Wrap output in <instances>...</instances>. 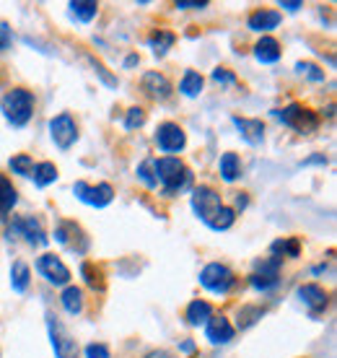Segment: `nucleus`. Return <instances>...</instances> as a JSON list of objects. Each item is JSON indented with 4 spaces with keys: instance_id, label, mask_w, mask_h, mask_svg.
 <instances>
[{
    "instance_id": "obj_6",
    "label": "nucleus",
    "mask_w": 337,
    "mask_h": 358,
    "mask_svg": "<svg viewBox=\"0 0 337 358\" xmlns=\"http://www.w3.org/2000/svg\"><path fill=\"white\" fill-rule=\"evenodd\" d=\"M200 283L203 288H208L210 294H229L234 283H236V275H234V270L229 265H223V262H210V265H205L200 270Z\"/></svg>"
},
{
    "instance_id": "obj_28",
    "label": "nucleus",
    "mask_w": 337,
    "mask_h": 358,
    "mask_svg": "<svg viewBox=\"0 0 337 358\" xmlns=\"http://www.w3.org/2000/svg\"><path fill=\"white\" fill-rule=\"evenodd\" d=\"M31 177H34L36 187H50L52 182H57V166H55L52 162L34 164V171H31Z\"/></svg>"
},
{
    "instance_id": "obj_3",
    "label": "nucleus",
    "mask_w": 337,
    "mask_h": 358,
    "mask_svg": "<svg viewBox=\"0 0 337 358\" xmlns=\"http://www.w3.org/2000/svg\"><path fill=\"white\" fill-rule=\"evenodd\" d=\"M275 117L285 127H291V130H296V133H301V135H311L317 127H320V117H317V112H311L309 107H303V104H299V101L288 104L285 109H278Z\"/></svg>"
},
{
    "instance_id": "obj_30",
    "label": "nucleus",
    "mask_w": 337,
    "mask_h": 358,
    "mask_svg": "<svg viewBox=\"0 0 337 358\" xmlns=\"http://www.w3.org/2000/svg\"><path fill=\"white\" fill-rule=\"evenodd\" d=\"M249 283L257 288V291H273L280 283V273H257V270H252Z\"/></svg>"
},
{
    "instance_id": "obj_9",
    "label": "nucleus",
    "mask_w": 337,
    "mask_h": 358,
    "mask_svg": "<svg viewBox=\"0 0 337 358\" xmlns=\"http://www.w3.org/2000/svg\"><path fill=\"white\" fill-rule=\"evenodd\" d=\"M55 239H57L62 247H68L71 252H76V255H86L91 244L86 231H83L76 221H60L57 229H55Z\"/></svg>"
},
{
    "instance_id": "obj_17",
    "label": "nucleus",
    "mask_w": 337,
    "mask_h": 358,
    "mask_svg": "<svg viewBox=\"0 0 337 358\" xmlns=\"http://www.w3.org/2000/svg\"><path fill=\"white\" fill-rule=\"evenodd\" d=\"M234 125L239 127L241 138L247 141L249 145H259L265 141V125L262 120H249V117H234Z\"/></svg>"
},
{
    "instance_id": "obj_25",
    "label": "nucleus",
    "mask_w": 337,
    "mask_h": 358,
    "mask_svg": "<svg viewBox=\"0 0 337 358\" xmlns=\"http://www.w3.org/2000/svg\"><path fill=\"white\" fill-rule=\"evenodd\" d=\"M203 86H205V78L197 71H187L185 76H182V81H179V91L189 99L200 96V94H203Z\"/></svg>"
},
{
    "instance_id": "obj_2",
    "label": "nucleus",
    "mask_w": 337,
    "mask_h": 358,
    "mask_svg": "<svg viewBox=\"0 0 337 358\" xmlns=\"http://www.w3.org/2000/svg\"><path fill=\"white\" fill-rule=\"evenodd\" d=\"M0 112L13 127H27L34 115V91L16 86L0 99Z\"/></svg>"
},
{
    "instance_id": "obj_40",
    "label": "nucleus",
    "mask_w": 337,
    "mask_h": 358,
    "mask_svg": "<svg viewBox=\"0 0 337 358\" xmlns=\"http://www.w3.org/2000/svg\"><path fill=\"white\" fill-rule=\"evenodd\" d=\"M208 6H210L208 0H177L179 10H203V8H208Z\"/></svg>"
},
{
    "instance_id": "obj_7",
    "label": "nucleus",
    "mask_w": 337,
    "mask_h": 358,
    "mask_svg": "<svg viewBox=\"0 0 337 358\" xmlns=\"http://www.w3.org/2000/svg\"><path fill=\"white\" fill-rule=\"evenodd\" d=\"M50 138H52V143L60 151H71L76 141H78V125H76L73 115L60 112L57 117H52L50 120Z\"/></svg>"
},
{
    "instance_id": "obj_1",
    "label": "nucleus",
    "mask_w": 337,
    "mask_h": 358,
    "mask_svg": "<svg viewBox=\"0 0 337 358\" xmlns=\"http://www.w3.org/2000/svg\"><path fill=\"white\" fill-rule=\"evenodd\" d=\"M153 171H156V182H161L164 195L168 197L192 187V171L187 169L179 156H161V159H156Z\"/></svg>"
},
{
    "instance_id": "obj_23",
    "label": "nucleus",
    "mask_w": 337,
    "mask_h": 358,
    "mask_svg": "<svg viewBox=\"0 0 337 358\" xmlns=\"http://www.w3.org/2000/svg\"><path fill=\"white\" fill-rule=\"evenodd\" d=\"M270 252L275 255V257H299L301 255V242H299V236H285V239H275V242L270 244Z\"/></svg>"
},
{
    "instance_id": "obj_19",
    "label": "nucleus",
    "mask_w": 337,
    "mask_h": 358,
    "mask_svg": "<svg viewBox=\"0 0 337 358\" xmlns=\"http://www.w3.org/2000/svg\"><path fill=\"white\" fill-rule=\"evenodd\" d=\"M16 203H18V192L13 187V182L0 171V221L8 218V213L16 208Z\"/></svg>"
},
{
    "instance_id": "obj_12",
    "label": "nucleus",
    "mask_w": 337,
    "mask_h": 358,
    "mask_svg": "<svg viewBox=\"0 0 337 358\" xmlns=\"http://www.w3.org/2000/svg\"><path fill=\"white\" fill-rule=\"evenodd\" d=\"M36 270H39L52 286H71V268H68L57 255H52V252H45V255L36 260Z\"/></svg>"
},
{
    "instance_id": "obj_5",
    "label": "nucleus",
    "mask_w": 337,
    "mask_h": 358,
    "mask_svg": "<svg viewBox=\"0 0 337 358\" xmlns=\"http://www.w3.org/2000/svg\"><path fill=\"white\" fill-rule=\"evenodd\" d=\"M47 332H50V343H52L55 356L78 358V341L65 330V324H62L55 314H47Z\"/></svg>"
},
{
    "instance_id": "obj_42",
    "label": "nucleus",
    "mask_w": 337,
    "mask_h": 358,
    "mask_svg": "<svg viewBox=\"0 0 337 358\" xmlns=\"http://www.w3.org/2000/svg\"><path fill=\"white\" fill-rule=\"evenodd\" d=\"M280 8H285L288 13H296L299 8H303V3L301 0H283V3H280Z\"/></svg>"
},
{
    "instance_id": "obj_27",
    "label": "nucleus",
    "mask_w": 337,
    "mask_h": 358,
    "mask_svg": "<svg viewBox=\"0 0 337 358\" xmlns=\"http://www.w3.org/2000/svg\"><path fill=\"white\" fill-rule=\"evenodd\" d=\"M221 177L226 179V182H236V179L241 177V162H239V156L234 151H226L221 156Z\"/></svg>"
},
{
    "instance_id": "obj_35",
    "label": "nucleus",
    "mask_w": 337,
    "mask_h": 358,
    "mask_svg": "<svg viewBox=\"0 0 337 358\" xmlns=\"http://www.w3.org/2000/svg\"><path fill=\"white\" fill-rule=\"evenodd\" d=\"M280 268H283V260L275 257V255H270L265 260L254 262V270H257V273H280Z\"/></svg>"
},
{
    "instance_id": "obj_33",
    "label": "nucleus",
    "mask_w": 337,
    "mask_h": 358,
    "mask_svg": "<svg viewBox=\"0 0 337 358\" xmlns=\"http://www.w3.org/2000/svg\"><path fill=\"white\" fill-rule=\"evenodd\" d=\"M138 179H141L145 187H159V182H156V171H153V159H145V162L138 166Z\"/></svg>"
},
{
    "instance_id": "obj_47",
    "label": "nucleus",
    "mask_w": 337,
    "mask_h": 358,
    "mask_svg": "<svg viewBox=\"0 0 337 358\" xmlns=\"http://www.w3.org/2000/svg\"><path fill=\"white\" fill-rule=\"evenodd\" d=\"M182 350H187V353H192V350H195V345H192V343H182Z\"/></svg>"
},
{
    "instance_id": "obj_32",
    "label": "nucleus",
    "mask_w": 337,
    "mask_h": 358,
    "mask_svg": "<svg viewBox=\"0 0 337 358\" xmlns=\"http://www.w3.org/2000/svg\"><path fill=\"white\" fill-rule=\"evenodd\" d=\"M262 314H265V309H262V306H241V309H239V327H241V330L252 327L257 320H262Z\"/></svg>"
},
{
    "instance_id": "obj_26",
    "label": "nucleus",
    "mask_w": 337,
    "mask_h": 358,
    "mask_svg": "<svg viewBox=\"0 0 337 358\" xmlns=\"http://www.w3.org/2000/svg\"><path fill=\"white\" fill-rule=\"evenodd\" d=\"M80 275H83V280H86V286H89L91 291H99V294H101V291L107 288V283H104V273H101L94 262H89V260L83 262V265H80Z\"/></svg>"
},
{
    "instance_id": "obj_46",
    "label": "nucleus",
    "mask_w": 337,
    "mask_h": 358,
    "mask_svg": "<svg viewBox=\"0 0 337 358\" xmlns=\"http://www.w3.org/2000/svg\"><path fill=\"white\" fill-rule=\"evenodd\" d=\"M236 206H239V208L247 206V195H244V192H239V197H236Z\"/></svg>"
},
{
    "instance_id": "obj_38",
    "label": "nucleus",
    "mask_w": 337,
    "mask_h": 358,
    "mask_svg": "<svg viewBox=\"0 0 337 358\" xmlns=\"http://www.w3.org/2000/svg\"><path fill=\"white\" fill-rule=\"evenodd\" d=\"M10 45H13V29L6 21H0V52L10 50Z\"/></svg>"
},
{
    "instance_id": "obj_22",
    "label": "nucleus",
    "mask_w": 337,
    "mask_h": 358,
    "mask_svg": "<svg viewBox=\"0 0 337 358\" xmlns=\"http://www.w3.org/2000/svg\"><path fill=\"white\" fill-rule=\"evenodd\" d=\"M29 283H31V270H29V265L24 260H16L13 268H10V288L16 294H27Z\"/></svg>"
},
{
    "instance_id": "obj_4",
    "label": "nucleus",
    "mask_w": 337,
    "mask_h": 358,
    "mask_svg": "<svg viewBox=\"0 0 337 358\" xmlns=\"http://www.w3.org/2000/svg\"><path fill=\"white\" fill-rule=\"evenodd\" d=\"M189 203H192V210H195V215L203 221L205 226H208V229L213 226V221L218 218V213H221V208H223L221 195H218L213 187H208V185H200V187L192 189Z\"/></svg>"
},
{
    "instance_id": "obj_21",
    "label": "nucleus",
    "mask_w": 337,
    "mask_h": 358,
    "mask_svg": "<svg viewBox=\"0 0 337 358\" xmlns=\"http://www.w3.org/2000/svg\"><path fill=\"white\" fill-rule=\"evenodd\" d=\"M185 317H187V322L192 324V327H200V324H205L210 317H213V306L208 304L205 299H195V301H189Z\"/></svg>"
},
{
    "instance_id": "obj_11",
    "label": "nucleus",
    "mask_w": 337,
    "mask_h": 358,
    "mask_svg": "<svg viewBox=\"0 0 337 358\" xmlns=\"http://www.w3.org/2000/svg\"><path fill=\"white\" fill-rule=\"evenodd\" d=\"M156 145H159V151L174 156V153L185 151L187 133L177 122H161L159 130H156Z\"/></svg>"
},
{
    "instance_id": "obj_39",
    "label": "nucleus",
    "mask_w": 337,
    "mask_h": 358,
    "mask_svg": "<svg viewBox=\"0 0 337 358\" xmlns=\"http://www.w3.org/2000/svg\"><path fill=\"white\" fill-rule=\"evenodd\" d=\"M86 358H112V353L104 343H91L86 345Z\"/></svg>"
},
{
    "instance_id": "obj_34",
    "label": "nucleus",
    "mask_w": 337,
    "mask_h": 358,
    "mask_svg": "<svg viewBox=\"0 0 337 358\" xmlns=\"http://www.w3.org/2000/svg\"><path fill=\"white\" fill-rule=\"evenodd\" d=\"M145 125V109L143 107H133L127 109V117H124V127L127 130H138V127Z\"/></svg>"
},
{
    "instance_id": "obj_8",
    "label": "nucleus",
    "mask_w": 337,
    "mask_h": 358,
    "mask_svg": "<svg viewBox=\"0 0 337 358\" xmlns=\"http://www.w3.org/2000/svg\"><path fill=\"white\" fill-rule=\"evenodd\" d=\"M73 192L80 203H86L91 208H107L112 200H115V187L109 182H99V185H89V182H76L73 185Z\"/></svg>"
},
{
    "instance_id": "obj_10",
    "label": "nucleus",
    "mask_w": 337,
    "mask_h": 358,
    "mask_svg": "<svg viewBox=\"0 0 337 358\" xmlns=\"http://www.w3.org/2000/svg\"><path fill=\"white\" fill-rule=\"evenodd\" d=\"M10 231L18 234V236H24L31 247H47V244H50V236H47V231L42 229V224L36 221L34 215H13Z\"/></svg>"
},
{
    "instance_id": "obj_13",
    "label": "nucleus",
    "mask_w": 337,
    "mask_h": 358,
    "mask_svg": "<svg viewBox=\"0 0 337 358\" xmlns=\"http://www.w3.org/2000/svg\"><path fill=\"white\" fill-rule=\"evenodd\" d=\"M296 294L301 299V304L309 309L311 317H320L329 304V294L322 286H317V283H303V286H299Z\"/></svg>"
},
{
    "instance_id": "obj_14",
    "label": "nucleus",
    "mask_w": 337,
    "mask_h": 358,
    "mask_svg": "<svg viewBox=\"0 0 337 358\" xmlns=\"http://www.w3.org/2000/svg\"><path fill=\"white\" fill-rule=\"evenodd\" d=\"M141 86L143 91L148 94L151 99H156V101H166L168 96H171V81H168L164 73L159 71H148V73H143V78H141Z\"/></svg>"
},
{
    "instance_id": "obj_15",
    "label": "nucleus",
    "mask_w": 337,
    "mask_h": 358,
    "mask_svg": "<svg viewBox=\"0 0 337 358\" xmlns=\"http://www.w3.org/2000/svg\"><path fill=\"white\" fill-rule=\"evenodd\" d=\"M234 335H236V327L226 317H210L205 322V338L213 345H226V343L234 341Z\"/></svg>"
},
{
    "instance_id": "obj_29",
    "label": "nucleus",
    "mask_w": 337,
    "mask_h": 358,
    "mask_svg": "<svg viewBox=\"0 0 337 358\" xmlns=\"http://www.w3.org/2000/svg\"><path fill=\"white\" fill-rule=\"evenodd\" d=\"M71 13L78 21H83V24H89V21H94L99 13V3L96 0H73L71 3Z\"/></svg>"
},
{
    "instance_id": "obj_44",
    "label": "nucleus",
    "mask_w": 337,
    "mask_h": 358,
    "mask_svg": "<svg viewBox=\"0 0 337 358\" xmlns=\"http://www.w3.org/2000/svg\"><path fill=\"white\" fill-rule=\"evenodd\" d=\"M303 164H327V159H324V156H311V159H306Z\"/></svg>"
},
{
    "instance_id": "obj_31",
    "label": "nucleus",
    "mask_w": 337,
    "mask_h": 358,
    "mask_svg": "<svg viewBox=\"0 0 337 358\" xmlns=\"http://www.w3.org/2000/svg\"><path fill=\"white\" fill-rule=\"evenodd\" d=\"M8 169L18 177H31V171H34V159L29 156V153H16L13 159L8 162Z\"/></svg>"
},
{
    "instance_id": "obj_45",
    "label": "nucleus",
    "mask_w": 337,
    "mask_h": 358,
    "mask_svg": "<svg viewBox=\"0 0 337 358\" xmlns=\"http://www.w3.org/2000/svg\"><path fill=\"white\" fill-rule=\"evenodd\" d=\"M133 65H138V55H130V57L124 60V68H133Z\"/></svg>"
},
{
    "instance_id": "obj_36",
    "label": "nucleus",
    "mask_w": 337,
    "mask_h": 358,
    "mask_svg": "<svg viewBox=\"0 0 337 358\" xmlns=\"http://www.w3.org/2000/svg\"><path fill=\"white\" fill-rule=\"evenodd\" d=\"M86 60L91 63V68H94V73H96L99 78H101V81L107 83V86H112V89H115V86H117V78H115V76H109L107 68H104V65L99 63L96 57H91V55H86Z\"/></svg>"
},
{
    "instance_id": "obj_20",
    "label": "nucleus",
    "mask_w": 337,
    "mask_h": 358,
    "mask_svg": "<svg viewBox=\"0 0 337 358\" xmlns=\"http://www.w3.org/2000/svg\"><path fill=\"white\" fill-rule=\"evenodd\" d=\"M60 304L71 317H78V314L83 312V306H86L83 291H80L78 286H65L62 288V296H60Z\"/></svg>"
},
{
    "instance_id": "obj_41",
    "label": "nucleus",
    "mask_w": 337,
    "mask_h": 358,
    "mask_svg": "<svg viewBox=\"0 0 337 358\" xmlns=\"http://www.w3.org/2000/svg\"><path fill=\"white\" fill-rule=\"evenodd\" d=\"M213 81H218V83H234V81H236V76H234L229 68H215V71H213Z\"/></svg>"
},
{
    "instance_id": "obj_24",
    "label": "nucleus",
    "mask_w": 337,
    "mask_h": 358,
    "mask_svg": "<svg viewBox=\"0 0 337 358\" xmlns=\"http://www.w3.org/2000/svg\"><path fill=\"white\" fill-rule=\"evenodd\" d=\"M174 42H177V36L171 34V31H166V29H156V31L148 36V45H151V50H153L156 57H164V55L171 50Z\"/></svg>"
},
{
    "instance_id": "obj_37",
    "label": "nucleus",
    "mask_w": 337,
    "mask_h": 358,
    "mask_svg": "<svg viewBox=\"0 0 337 358\" xmlns=\"http://www.w3.org/2000/svg\"><path fill=\"white\" fill-rule=\"evenodd\" d=\"M296 71L303 73V76H309L311 81H317V83L324 81V71H322L320 65H314V63H299V65H296Z\"/></svg>"
},
{
    "instance_id": "obj_16",
    "label": "nucleus",
    "mask_w": 337,
    "mask_h": 358,
    "mask_svg": "<svg viewBox=\"0 0 337 358\" xmlns=\"http://www.w3.org/2000/svg\"><path fill=\"white\" fill-rule=\"evenodd\" d=\"M280 13L273 8H257L254 13H249L247 18V27L252 29V31H259V34H265L267 31H273V29H278V24H280Z\"/></svg>"
},
{
    "instance_id": "obj_18",
    "label": "nucleus",
    "mask_w": 337,
    "mask_h": 358,
    "mask_svg": "<svg viewBox=\"0 0 337 358\" xmlns=\"http://www.w3.org/2000/svg\"><path fill=\"white\" fill-rule=\"evenodd\" d=\"M254 57L262 65H273L280 60V42L275 36H262L257 45H254Z\"/></svg>"
},
{
    "instance_id": "obj_43",
    "label": "nucleus",
    "mask_w": 337,
    "mask_h": 358,
    "mask_svg": "<svg viewBox=\"0 0 337 358\" xmlns=\"http://www.w3.org/2000/svg\"><path fill=\"white\" fill-rule=\"evenodd\" d=\"M143 358H177L171 350H164V348H159V350H151V353H145Z\"/></svg>"
}]
</instances>
